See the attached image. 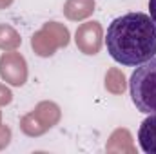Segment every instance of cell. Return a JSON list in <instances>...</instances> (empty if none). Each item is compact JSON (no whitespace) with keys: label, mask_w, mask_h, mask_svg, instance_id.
<instances>
[{"label":"cell","mask_w":156,"mask_h":154,"mask_svg":"<svg viewBox=\"0 0 156 154\" xmlns=\"http://www.w3.org/2000/svg\"><path fill=\"white\" fill-rule=\"evenodd\" d=\"M105 45L115 62L136 67L154 58L156 24L145 13L122 15L109 24Z\"/></svg>","instance_id":"obj_1"},{"label":"cell","mask_w":156,"mask_h":154,"mask_svg":"<svg viewBox=\"0 0 156 154\" xmlns=\"http://www.w3.org/2000/svg\"><path fill=\"white\" fill-rule=\"evenodd\" d=\"M131 98L144 114H156V58L136 65L131 82Z\"/></svg>","instance_id":"obj_2"},{"label":"cell","mask_w":156,"mask_h":154,"mask_svg":"<svg viewBox=\"0 0 156 154\" xmlns=\"http://www.w3.org/2000/svg\"><path fill=\"white\" fill-rule=\"evenodd\" d=\"M0 75L5 82L13 83V85H22L27 76V69H26V62L20 54L13 53V54H4L0 58Z\"/></svg>","instance_id":"obj_3"},{"label":"cell","mask_w":156,"mask_h":154,"mask_svg":"<svg viewBox=\"0 0 156 154\" xmlns=\"http://www.w3.org/2000/svg\"><path fill=\"white\" fill-rule=\"evenodd\" d=\"M93 27H94V22H87V24H83L80 29L76 31V45L85 53V54H96L98 53V49H100V38H102V29H100V26L94 29V33L91 35V31H93Z\"/></svg>","instance_id":"obj_4"},{"label":"cell","mask_w":156,"mask_h":154,"mask_svg":"<svg viewBox=\"0 0 156 154\" xmlns=\"http://www.w3.org/2000/svg\"><path fill=\"white\" fill-rule=\"evenodd\" d=\"M138 143L147 154H156V114H149L138 129Z\"/></svg>","instance_id":"obj_5"},{"label":"cell","mask_w":156,"mask_h":154,"mask_svg":"<svg viewBox=\"0 0 156 154\" xmlns=\"http://www.w3.org/2000/svg\"><path fill=\"white\" fill-rule=\"evenodd\" d=\"M9 138H11V131L7 127H0V149L9 143Z\"/></svg>","instance_id":"obj_6"},{"label":"cell","mask_w":156,"mask_h":154,"mask_svg":"<svg viewBox=\"0 0 156 154\" xmlns=\"http://www.w3.org/2000/svg\"><path fill=\"white\" fill-rule=\"evenodd\" d=\"M9 102H11V93H9L5 87H2V85H0V105L9 103Z\"/></svg>","instance_id":"obj_7"},{"label":"cell","mask_w":156,"mask_h":154,"mask_svg":"<svg viewBox=\"0 0 156 154\" xmlns=\"http://www.w3.org/2000/svg\"><path fill=\"white\" fill-rule=\"evenodd\" d=\"M149 16L156 24V0H149Z\"/></svg>","instance_id":"obj_8"}]
</instances>
